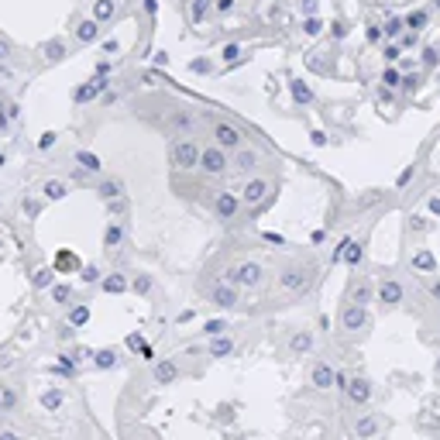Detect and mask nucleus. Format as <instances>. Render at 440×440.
<instances>
[{"mask_svg": "<svg viewBox=\"0 0 440 440\" xmlns=\"http://www.w3.org/2000/svg\"><path fill=\"white\" fill-rule=\"evenodd\" d=\"M413 227L416 231H427V217H413Z\"/></svg>", "mask_w": 440, "mask_h": 440, "instance_id": "nucleus-48", "label": "nucleus"}, {"mask_svg": "<svg viewBox=\"0 0 440 440\" xmlns=\"http://www.w3.org/2000/svg\"><path fill=\"white\" fill-rule=\"evenodd\" d=\"M217 213H220V220H231V217L238 213V196H234V193H220V200H217Z\"/></svg>", "mask_w": 440, "mask_h": 440, "instance_id": "nucleus-9", "label": "nucleus"}, {"mask_svg": "<svg viewBox=\"0 0 440 440\" xmlns=\"http://www.w3.org/2000/svg\"><path fill=\"white\" fill-rule=\"evenodd\" d=\"M0 440H21V437H17V434H10V430H3V434H0Z\"/></svg>", "mask_w": 440, "mask_h": 440, "instance_id": "nucleus-51", "label": "nucleus"}, {"mask_svg": "<svg viewBox=\"0 0 440 440\" xmlns=\"http://www.w3.org/2000/svg\"><path fill=\"white\" fill-rule=\"evenodd\" d=\"M107 200H117L121 196V182H103V189H100Z\"/></svg>", "mask_w": 440, "mask_h": 440, "instance_id": "nucleus-34", "label": "nucleus"}, {"mask_svg": "<svg viewBox=\"0 0 440 440\" xmlns=\"http://www.w3.org/2000/svg\"><path fill=\"white\" fill-rule=\"evenodd\" d=\"M344 262H348V265H358V262H361V245H354V241H344Z\"/></svg>", "mask_w": 440, "mask_h": 440, "instance_id": "nucleus-24", "label": "nucleus"}, {"mask_svg": "<svg viewBox=\"0 0 440 440\" xmlns=\"http://www.w3.org/2000/svg\"><path fill=\"white\" fill-rule=\"evenodd\" d=\"M45 52H49V59H59V55H62L66 49H62V42H52V45H49Z\"/></svg>", "mask_w": 440, "mask_h": 440, "instance_id": "nucleus-40", "label": "nucleus"}, {"mask_svg": "<svg viewBox=\"0 0 440 440\" xmlns=\"http://www.w3.org/2000/svg\"><path fill=\"white\" fill-rule=\"evenodd\" d=\"M220 331H227V324H224V320H206V334H210V337H217Z\"/></svg>", "mask_w": 440, "mask_h": 440, "instance_id": "nucleus-35", "label": "nucleus"}, {"mask_svg": "<svg viewBox=\"0 0 440 440\" xmlns=\"http://www.w3.org/2000/svg\"><path fill=\"white\" fill-rule=\"evenodd\" d=\"M55 268H59V272L80 268V258H76V255H69V252H62V255H59V262H55Z\"/></svg>", "mask_w": 440, "mask_h": 440, "instance_id": "nucleus-26", "label": "nucleus"}, {"mask_svg": "<svg viewBox=\"0 0 440 440\" xmlns=\"http://www.w3.org/2000/svg\"><path fill=\"white\" fill-rule=\"evenodd\" d=\"M292 96H296L299 103H310V100H313V93H310V87H303V83H292Z\"/></svg>", "mask_w": 440, "mask_h": 440, "instance_id": "nucleus-32", "label": "nucleus"}, {"mask_svg": "<svg viewBox=\"0 0 440 440\" xmlns=\"http://www.w3.org/2000/svg\"><path fill=\"white\" fill-rule=\"evenodd\" d=\"M45 196H49V200H62V196H66V182H59V179L45 182Z\"/></svg>", "mask_w": 440, "mask_h": 440, "instance_id": "nucleus-20", "label": "nucleus"}, {"mask_svg": "<svg viewBox=\"0 0 440 440\" xmlns=\"http://www.w3.org/2000/svg\"><path fill=\"white\" fill-rule=\"evenodd\" d=\"M76 162H80L87 173H100V159H96L93 152H80V155H76Z\"/></svg>", "mask_w": 440, "mask_h": 440, "instance_id": "nucleus-19", "label": "nucleus"}, {"mask_svg": "<svg viewBox=\"0 0 440 440\" xmlns=\"http://www.w3.org/2000/svg\"><path fill=\"white\" fill-rule=\"evenodd\" d=\"M399 31H403V21H399V17H392V21L385 24V35H399Z\"/></svg>", "mask_w": 440, "mask_h": 440, "instance_id": "nucleus-39", "label": "nucleus"}, {"mask_svg": "<svg viewBox=\"0 0 440 440\" xmlns=\"http://www.w3.org/2000/svg\"><path fill=\"white\" fill-rule=\"evenodd\" d=\"M14 399H17V396H14V392L7 389V392L0 396V406H3V410H10V406H14Z\"/></svg>", "mask_w": 440, "mask_h": 440, "instance_id": "nucleus-43", "label": "nucleus"}, {"mask_svg": "<svg viewBox=\"0 0 440 440\" xmlns=\"http://www.w3.org/2000/svg\"><path fill=\"white\" fill-rule=\"evenodd\" d=\"M200 166L210 173V176H220L224 169H227V159H224V148L220 145H213V148H206L203 152V159H200Z\"/></svg>", "mask_w": 440, "mask_h": 440, "instance_id": "nucleus-3", "label": "nucleus"}, {"mask_svg": "<svg viewBox=\"0 0 440 440\" xmlns=\"http://www.w3.org/2000/svg\"><path fill=\"white\" fill-rule=\"evenodd\" d=\"M76 38H80L83 45H87V42H93V38H96V21H83V24L76 28Z\"/></svg>", "mask_w": 440, "mask_h": 440, "instance_id": "nucleus-18", "label": "nucleus"}, {"mask_svg": "<svg viewBox=\"0 0 440 440\" xmlns=\"http://www.w3.org/2000/svg\"><path fill=\"white\" fill-rule=\"evenodd\" d=\"M255 162H258V159H255V152H238V169H245V173H248V169H255Z\"/></svg>", "mask_w": 440, "mask_h": 440, "instance_id": "nucleus-28", "label": "nucleus"}, {"mask_svg": "<svg viewBox=\"0 0 440 440\" xmlns=\"http://www.w3.org/2000/svg\"><path fill=\"white\" fill-rule=\"evenodd\" d=\"M121 238H124V231H121V224H114V227L107 231V248H117V245H121Z\"/></svg>", "mask_w": 440, "mask_h": 440, "instance_id": "nucleus-31", "label": "nucleus"}, {"mask_svg": "<svg viewBox=\"0 0 440 440\" xmlns=\"http://www.w3.org/2000/svg\"><path fill=\"white\" fill-rule=\"evenodd\" d=\"M378 299H382V303H403V285L392 282V279H385V282L378 285Z\"/></svg>", "mask_w": 440, "mask_h": 440, "instance_id": "nucleus-6", "label": "nucleus"}, {"mask_svg": "<svg viewBox=\"0 0 440 440\" xmlns=\"http://www.w3.org/2000/svg\"><path fill=\"white\" fill-rule=\"evenodd\" d=\"M437 3H440V0H437Z\"/></svg>", "mask_w": 440, "mask_h": 440, "instance_id": "nucleus-55", "label": "nucleus"}, {"mask_svg": "<svg viewBox=\"0 0 440 440\" xmlns=\"http://www.w3.org/2000/svg\"><path fill=\"white\" fill-rule=\"evenodd\" d=\"M93 361H96V368H114L117 364V351L114 348H103V351L93 354Z\"/></svg>", "mask_w": 440, "mask_h": 440, "instance_id": "nucleus-15", "label": "nucleus"}, {"mask_svg": "<svg viewBox=\"0 0 440 440\" xmlns=\"http://www.w3.org/2000/svg\"><path fill=\"white\" fill-rule=\"evenodd\" d=\"M385 59L396 62V59H399V45H385Z\"/></svg>", "mask_w": 440, "mask_h": 440, "instance_id": "nucleus-44", "label": "nucleus"}, {"mask_svg": "<svg viewBox=\"0 0 440 440\" xmlns=\"http://www.w3.org/2000/svg\"><path fill=\"white\" fill-rule=\"evenodd\" d=\"M413 268H423V272H434V268H437V262H434V255H430V252H420V255L413 258Z\"/></svg>", "mask_w": 440, "mask_h": 440, "instance_id": "nucleus-23", "label": "nucleus"}, {"mask_svg": "<svg viewBox=\"0 0 440 440\" xmlns=\"http://www.w3.org/2000/svg\"><path fill=\"white\" fill-rule=\"evenodd\" d=\"M49 282H52V272H38V275H35V285H38V289H45Z\"/></svg>", "mask_w": 440, "mask_h": 440, "instance_id": "nucleus-41", "label": "nucleus"}, {"mask_svg": "<svg viewBox=\"0 0 440 440\" xmlns=\"http://www.w3.org/2000/svg\"><path fill=\"white\" fill-rule=\"evenodd\" d=\"M52 296H55L59 303H66V299H69V285H55V289H52Z\"/></svg>", "mask_w": 440, "mask_h": 440, "instance_id": "nucleus-42", "label": "nucleus"}, {"mask_svg": "<svg viewBox=\"0 0 440 440\" xmlns=\"http://www.w3.org/2000/svg\"><path fill=\"white\" fill-rule=\"evenodd\" d=\"M100 89H103V76H96V80H93V83H89V87L76 89V100H80V103H83V100H93V96H96V93H100Z\"/></svg>", "mask_w": 440, "mask_h": 440, "instance_id": "nucleus-16", "label": "nucleus"}, {"mask_svg": "<svg viewBox=\"0 0 440 440\" xmlns=\"http://www.w3.org/2000/svg\"><path fill=\"white\" fill-rule=\"evenodd\" d=\"M200 159H203V152L196 148V141H176V145H173V166H176L179 173L196 169Z\"/></svg>", "mask_w": 440, "mask_h": 440, "instance_id": "nucleus-1", "label": "nucleus"}, {"mask_svg": "<svg viewBox=\"0 0 440 440\" xmlns=\"http://www.w3.org/2000/svg\"><path fill=\"white\" fill-rule=\"evenodd\" d=\"M0 55H7V45H3V42H0Z\"/></svg>", "mask_w": 440, "mask_h": 440, "instance_id": "nucleus-53", "label": "nucleus"}, {"mask_svg": "<svg viewBox=\"0 0 440 440\" xmlns=\"http://www.w3.org/2000/svg\"><path fill=\"white\" fill-rule=\"evenodd\" d=\"M348 396H351V403H368V396H371V385L364 382V378H351L348 385Z\"/></svg>", "mask_w": 440, "mask_h": 440, "instance_id": "nucleus-8", "label": "nucleus"}, {"mask_svg": "<svg viewBox=\"0 0 440 440\" xmlns=\"http://www.w3.org/2000/svg\"><path fill=\"white\" fill-rule=\"evenodd\" d=\"M265 193H268V182H265V179H252V182L245 186V203H248V206L262 203Z\"/></svg>", "mask_w": 440, "mask_h": 440, "instance_id": "nucleus-5", "label": "nucleus"}, {"mask_svg": "<svg viewBox=\"0 0 440 440\" xmlns=\"http://www.w3.org/2000/svg\"><path fill=\"white\" fill-rule=\"evenodd\" d=\"M87 320H89V310H87V306H76V310L69 313V324H73V327H83Z\"/></svg>", "mask_w": 440, "mask_h": 440, "instance_id": "nucleus-27", "label": "nucleus"}, {"mask_svg": "<svg viewBox=\"0 0 440 440\" xmlns=\"http://www.w3.org/2000/svg\"><path fill=\"white\" fill-rule=\"evenodd\" d=\"M382 83H385V87H399V83H403L399 69H385V73H382Z\"/></svg>", "mask_w": 440, "mask_h": 440, "instance_id": "nucleus-33", "label": "nucleus"}, {"mask_svg": "<svg viewBox=\"0 0 440 440\" xmlns=\"http://www.w3.org/2000/svg\"><path fill=\"white\" fill-rule=\"evenodd\" d=\"M279 282H282V289H299V285H306V268H285Z\"/></svg>", "mask_w": 440, "mask_h": 440, "instance_id": "nucleus-10", "label": "nucleus"}, {"mask_svg": "<svg viewBox=\"0 0 440 440\" xmlns=\"http://www.w3.org/2000/svg\"><path fill=\"white\" fill-rule=\"evenodd\" d=\"M231 3L234 0H217V10H231Z\"/></svg>", "mask_w": 440, "mask_h": 440, "instance_id": "nucleus-50", "label": "nucleus"}, {"mask_svg": "<svg viewBox=\"0 0 440 440\" xmlns=\"http://www.w3.org/2000/svg\"><path fill=\"white\" fill-rule=\"evenodd\" d=\"M173 378H176V364H173V361L155 364V382H162V385H166V382H173Z\"/></svg>", "mask_w": 440, "mask_h": 440, "instance_id": "nucleus-14", "label": "nucleus"}, {"mask_svg": "<svg viewBox=\"0 0 440 440\" xmlns=\"http://www.w3.org/2000/svg\"><path fill=\"white\" fill-rule=\"evenodd\" d=\"M148 289H152V279H148V275L134 279V292H148Z\"/></svg>", "mask_w": 440, "mask_h": 440, "instance_id": "nucleus-37", "label": "nucleus"}, {"mask_svg": "<svg viewBox=\"0 0 440 440\" xmlns=\"http://www.w3.org/2000/svg\"><path fill=\"white\" fill-rule=\"evenodd\" d=\"M427 206H430V213H434V217H440V196H434Z\"/></svg>", "mask_w": 440, "mask_h": 440, "instance_id": "nucleus-47", "label": "nucleus"}, {"mask_svg": "<svg viewBox=\"0 0 440 440\" xmlns=\"http://www.w3.org/2000/svg\"><path fill=\"white\" fill-rule=\"evenodd\" d=\"M42 406H45V410H59V406H62V392H45V396H42Z\"/></svg>", "mask_w": 440, "mask_h": 440, "instance_id": "nucleus-29", "label": "nucleus"}, {"mask_svg": "<svg viewBox=\"0 0 440 440\" xmlns=\"http://www.w3.org/2000/svg\"><path fill=\"white\" fill-rule=\"evenodd\" d=\"M406 24H410L413 31H416V28H423V24H427V10H413V14L406 17Z\"/></svg>", "mask_w": 440, "mask_h": 440, "instance_id": "nucleus-30", "label": "nucleus"}, {"mask_svg": "<svg viewBox=\"0 0 440 440\" xmlns=\"http://www.w3.org/2000/svg\"><path fill=\"white\" fill-rule=\"evenodd\" d=\"M434 296H440V282H434Z\"/></svg>", "mask_w": 440, "mask_h": 440, "instance_id": "nucleus-52", "label": "nucleus"}, {"mask_svg": "<svg viewBox=\"0 0 440 440\" xmlns=\"http://www.w3.org/2000/svg\"><path fill=\"white\" fill-rule=\"evenodd\" d=\"M334 378H337V375H334L331 364H317V368H313V385H317V389H331Z\"/></svg>", "mask_w": 440, "mask_h": 440, "instance_id": "nucleus-11", "label": "nucleus"}, {"mask_svg": "<svg viewBox=\"0 0 440 440\" xmlns=\"http://www.w3.org/2000/svg\"><path fill=\"white\" fill-rule=\"evenodd\" d=\"M227 282L231 285H258L262 282V265L258 262H241L227 272Z\"/></svg>", "mask_w": 440, "mask_h": 440, "instance_id": "nucleus-2", "label": "nucleus"}, {"mask_svg": "<svg viewBox=\"0 0 440 440\" xmlns=\"http://www.w3.org/2000/svg\"><path fill=\"white\" fill-rule=\"evenodd\" d=\"M310 344H313V337L310 334H292V341H289V348L299 354V351H310Z\"/></svg>", "mask_w": 440, "mask_h": 440, "instance_id": "nucleus-22", "label": "nucleus"}, {"mask_svg": "<svg viewBox=\"0 0 440 440\" xmlns=\"http://www.w3.org/2000/svg\"><path fill=\"white\" fill-rule=\"evenodd\" d=\"M368 296H371V292H368V285H358V292H354V303H358V306H364V303H368Z\"/></svg>", "mask_w": 440, "mask_h": 440, "instance_id": "nucleus-38", "label": "nucleus"}, {"mask_svg": "<svg viewBox=\"0 0 440 440\" xmlns=\"http://www.w3.org/2000/svg\"><path fill=\"white\" fill-rule=\"evenodd\" d=\"M217 145L220 148H238L241 145V131L234 124H217Z\"/></svg>", "mask_w": 440, "mask_h": 440, "instance_id": "nucleus-4", "label": "nucleus"}, {"mask_svg": "<svg viewBox=\"0 0 440 440\" xmlns=\"http://www.w3.org/2000/svg\"><path fill=\"white\" fill-rule=\"evenodd\" d=\"M341 320H344V331H361V327H364V306H358V303L348 306Z\"/></svg>", "mask_w": 440, "mask_h": 440, "instance_id": "nucleus-7", "label": "nucleus"}, {"mask_svg": "<svg viewBox=\"0 0 440 440\" xmlns=\"http://www.w3.org/2000/svg\"><path fill=\"white\" fill-rule=\"evenodd\" d=\"M437 371H440V361H437Z\"/></svg>", "mask_w": 440, "mask_h": 440, "instance_id": "nucleus-54", "label": "nucleus"}, {"mask_svg": "<svg viewBox=\"0 0 440 440\" xmlns=\"http://www.w3.org/2000/svg\"><path fill=\"white\" fill-rule=\"evenodd\" d=\"M127 348H134V351H138V348H141V351H145V341H141V337H138V334H131V337H127Z\"/></svg>", "mask_w": 440, "mask_h": 440, "instance_id": "nucleus-45", "label": "nucleus"}, {"mask_svg": "<svg viewBox=\"0 0 440 440\" xmlns=\"http://www.w3.org/2000/svg\"><path fill=\"white\" fill-rule=\"evenodd\" d=\"M213 303L227 310V306H234V303H238V296H234V289H231V285H217V289H213Z\"/></svg>", "mask_w": 440, "mask_h": 440, "instance_id": "nucleus-12", "label": "nucleus"}, {"mask_svg": "<svg viewBox=\"0 0 440 440\" xmlns=\"http://www.w3.org/2000/svg\"><path fill=\"white\" fill-rule=\"evenodd\" d=\"M410 179H413V166H410V169H406V173H403V176H399V186H406V182H410Z\"/></svg>", "mask_w": 440, "mask_h": 440, "instance_id": "nucleus-49", "label": "nucleus"}, {"mask_svg": "<svg viewBox=\"0 0 440 440\" xmlns=\"http://www.w3.org/2000/svg\"><path fill=\"white\" fill-rule=\"evenodd\" d=\"M306 31H310V35H317V31H320V21H317V17H310V21H306Z\"/></svg>", "mask_w": 440, "mask_h": 440, "instance_id": "nucleus-46", "label": "nucleus"}, {"mask_svg": "<svg viewBox=\"0 0 440 440\" xmlns=\"http://www.w3.org/2000/svg\"><path fill=\"white\" fill-rule=\"evenodd\" d=\"M103 289H107V292H124L127 282H124V275H107V279H103Z\"/></svg>", "mask_w": 440, "mask_h": 440, "instance_id": "nucleus-21", "label": "nucleus"}, {"mask_svg": "<svg viewBox=\"0 0 440 440\" xmlns=\"http://www.w3.org/2000/svg\"><path fill=\"white\" fill-rule=\"evenodd\" d=\"M238 55H241V49H238V45H227V49H224V55H220V59H224V62H234V59H238Z\"/></svg>", "mask_w": 440, "mask_h": 440, "instance_id": "nucleus-36", "label": "nucleus"}, {"mask_svg": "<svg viewBox=\"0 0 440 440\" xmlns=\"http://www.w3.org/2000/svg\"><path fill=\"white\" fill-rule=\"evenodd\" d=\"M354 430H358V437H371V434L378 430V423H375V416H361Z\"/></svg>", "mask_w": 440, "mask_h": 440, "instance_id": "nucleus-17", "label": "nucleus"}, {"mask_svg": "<svg viewBox=\"0 0 440 440\" xmlns=\"http://www.w3.org/2000/svg\"><path fill=\"white\" fill-rule=\"evenodd\" d=\"M231 351H234V341L217 334V337H213V344H210V354H213V358H227Z\"/></svg>", "mask_w": 440, "mask_h": 440, "instance_id": "nucleus-13", "label": "nucleus"}, {"mask_svg": "<svg viewBox=\"0 0 440 440\" xmlns=\"http://www.w3.org/2000/svg\"><path fill=\"white\" fill-rule=\"evenodd\" d=\"M93 14H96V21H107V17L114 14V0H96Z\"/></svg>", "mask_w": 440, "mask_h": 440, "instance_id": "nucleus-25", "label": "nucleus"}]
</instances>
